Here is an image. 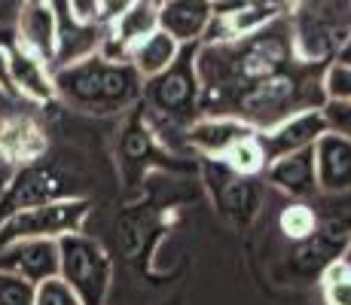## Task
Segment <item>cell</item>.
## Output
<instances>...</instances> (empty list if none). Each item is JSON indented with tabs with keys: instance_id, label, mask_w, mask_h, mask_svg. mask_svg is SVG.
Wrapping results in <instances>:
<instances>
[{
	"instance_id": "1",
	"label": "cell",
	"mask_w": 351,
	"mask_h": 305,
	"mask_svg": "<svg viewBox=\"0 0 351 305\" xmlns=\"http://www.w3.org/2000/svg\"><path fill=\"white\" fill-rule=\"evenodd\" d=\"M52 86L58 101L89 117L125 113L144 98L141 73L128 61H113L101 52L62 71H52Z\"/></svg>"
},
{
	"instance_id": "2",
	"label": "cell",
	"mask_w": 351,
	"mask_h": 305,
	"mask_svg": "<svg viewBox=\"0 0 351 305\" xmlns=\"http://www.w3.org/2000/svg\"><path fill=\"white\" fill-rule=\"evenodd\" d=\"M290 34L296 56L308 64H330L351 37V6L346 3H293Z\"/></svg>"
},
{
	"instance_id": "3",
	"label": "cell",
	"mask_w": 351,
	"mask_h": 305,
	"mask_svg": "<svg viewBox=\"0 0 351 305\" xmlns=\"http://www.w3.org/2000/svg\"><path fill=\"white\" fill-rule=\"evenodd\" d=\"M58 278L77 293L83 305H107L113 284V263L104 244L86 232L64 235L58 241Z\"/></svg>"
},
{
	"instance_id": "4",
	"label": "cell",
	"mask_w": 351,
	"mask_h": 305,
	"mask_svg": "<svg viewBox=\"0 0 351 305\" xmlns=\"http://www.w3.org/2000/svg\"><path fill=\"white\" fill-rule=\"evenodd\" d=\"M92 214L89 199H58L49 205L31 208V211L16 214L0 226V247L12 241H31V239H46V241H62L64 235L83 232L86 220Z\"/></svg>"
},
{
	"instance_id": "5",
	"label": "cell",
	"mask_w": 351,
	"mask_h": 305,
	"mask_svg": "<svg viewBox=\"0 0 351 305\" xmlns=\"http://www.w3.org/2000/svg\"><path fill=\"white\" fill-rule=\"evenodd\" d=\"M202 180L211 193L214 211L229 220L235 229H247L263 208L260 178H241L220 159H202Z\"/></svg>"
},
{
	"instance_id": "6",
	"label": "cell",
	"mask_w": 351,
	"mask_h": 305,
	"mask_svg": "<svg viewBox=\"0 0 351 305\" xmlns=\"http://www.w3.org/2000/svg\"><path fill=\"white\" fill-rule=\"evenodd\" d=\"M58 199H77L67 174H62L56 165H46L43 159L34 162V165H22L0 193V226L16 214L49 205Z\"/></svg>"
},
{
	"instance_id": "7",
	"label": "cell",
	"mask_w": 351,
	"mask_h": 305,
	"mask_svg": "<svg viewBox=\"0 0 351 305\" xmlns=\"http://www.w3.org/2000/svg\"><path fill=\"white\" fill-rule=\"evenodd\" d=\"M117 156H119L123 178L132 183V186L144 178L150 168H174L178 165V162H171V153L162 150L156 132H153V125L147 122L144 110H134L132 117H128L123 134H119Z\"/></svg>"
},
{
	"instance_id": "8",
	"label": "cell",
	"mask_w": 351,
	"mask_h": 305,
	"mask_svg": "<svg viewBox=\"0 0 351 305\" xmlns=\"http://www.w3.org/2000/svg\"><path fill=\"white\" fill-rule=\"evenodd\" d=\"M52 6H56V61H52V71H62V67L98 56L101 46H104L107 28L77 19L67 3Z\"/></svg>"
},
{
	"instance_id": "9",
	"label": "cell",
	"mask_w": 351,
	"mask_h": 305,
	"mask_svg": "<svg viewBox=\"0 0 351 305\" xmlns=\"http://www.w3.org/2000/svg\"><path fill=\"white\" fill-rule=\"evenodd\" d=\"M324 134H327V122H324L321 110H308V113H300V117L278 122L269 132H260L256 138H260L263 150H266V159L275 162V159H285V156H293L302 150H315V144H318Z\"/></svg>"
},
{
	"instance_id": "10",
	"label": "cell",
	"mask_w": 351,
	"mask_h": 305,
	"mask_svg": "<svg viewBox=\"0 0 351 305\" xmlns=\"http://www.w3.org/2000/svg\"><path fill=\"white\" fill-rule=\"evenodd\" d=\"M156 31H159V3H153V0H134V3H128V10L123 16L107 28L101 56H107L113 61H128V52Z\"/></svg>"
},
{
	"instance_id": "11",
	"label": "cell",
	"mask_w": 351,
	"mask_h": 305,
	"mask_svg": "<svg viewBox=\"0 0 351 305\" xmlns=\"http://www.w3.org/2000/svg\"><path fill=\"white\" fill-rule=\"evenodd\" d=\"M0 272L25 278L34 287L49 281V278H58V241L31 239L3 244L0 247Z\"/></svg>"
},
{
	"instance_id": "12",
	"label": "cell",
	"mask_w": 351,
	"mask_h": 305,
	"mask_svg": "<svg viewBox=\"0 0 351 305\" xmlns=\"http://www.w3.org/2000/svg\"><path fill=\"white\" fill-rule=\"evenodd\" d=\"M254 128L229 117H202L186 128V150L199 159H223L235 144L254 138Z\"/></svg>"
},
{
	"instance_id": "13",
	"label": "cell",
	"mask_w": 351,
	"mask_h": 305,
	"mask_svg": "<svg viewBox=\"0 0 351 305\" xmlns=\"http://www.w3.org/2000/svg\"><path fill=\"white\" fill-rule=\"evenodd\" d=\"M12 43L52 67L56 61V6L43 3V0L19 6V25Z\"/></svg>"
},
{
	"instance_id": "14",
	"label": "cell",
	"mask_w": 351,
	"mask_h": 305,
	"mask_svg": "<svg viewBox=\"0 0 351 305\" xmlns=\"http://www.w3.org/2000/svg\"><path fill=\"white\" fill-rule=\"evenodd\" d=\"M46 147V132L37 125V119L28 113H10L0 117V159L12 162V165H34L43 159Z\"/></svg>"
},
{
	"instance_id": "15",
	"label": "cell",
	"mask_w": 351,
	"mask_h": 305,
	"mask_svg": "<svg viewBox=\"0 0 351 305\" xmlns=\"http://www.w3.org/2000/svg\"><path fill=\"white\" fill-rule=\"evenodd\" d=\"M315 178L321 195H348L351 193V141L327 132L315 144Z\"/></svg>"
},
{
	"instance_id": "16",
	"label": "cell",
	"mask_w": 351,
	"mask_h": 305,
	"mask_svg": "<svg viewBox=\"0 0 351 305\" xmlns=\"http://www.w3.org/2000/svg\"><path fill=\"white\" fill-rule=\"evenodd\" d=\"M214 10L205 0H165L159 3V31H165L180 46H202L211 28Z\"/></svg>"
},
{
	"instance_id": "17",
	"label": "cell",
	"mask_w": 351,
	"mask_h": 305,
	"mask_svg": "<svg viewBox=\"0 0 351 305\" xmlns=\"http://www.w3.org/2000/svg\"><path fill=\"white\" fill-rule=\"evenodd\" d=\"M266 180L272 183L278 193H285L290 202H312L318 199V178H315V153L302 150L285 159L269 162Z\"/></svg>"
},
{
	"instance_id": "18",
	"label": "cell",
	"mask_w": 351,
	"mask_h": 305,
	"mask_svg": "<svg viewBox=\"0 0 351 305\" xmlns=\"http://www.w3.org/2000/svg\"><path fill=\"white\" fill-rule=\"evenodd\" d=\"M10 80L16 98H28L34 104H49L56 101V86H52V67L46 61L34 58L31 52H25L22 46L10 43Z\"/></svg>"
},
{
	"instance_id": "19",
	"label": "cell",
	"mask_w": 351,
	"mask_h": 305,
	"mask_svg": "<svg viewBox=\"0 0 351 305\" xmlns=\"http://www.w3.org/2000/svg\"><path fill=\"white\" fill-rule=\"evenodd\" d=\"M178 56H180L178 40H171L165 31H156L147 40H141V43L128 52V64H132L134 71L141 73V80L147 83V80L159 77L162 71H168V67L178 61Z\"/></svg>"
},
{
	"instance_id": "20",
	"label": "cell",
	"mask_w": 351,
	"mask_h": 305,
	"mask_svg": "<svg viewBox=\"0 0 351 305\" xmlns=\"http://www.w3.org/2000/svg\"><path fill=\"white\" fill-rule=\"evenodd\" d=\"M278 229L281 235L296 244V241H306L315 235L318 229V214H315V205L312 202H287L278 214Z\"/></svg>"
},
{
	"instance_id": "21",
	"label": "cell",
	"mask_w": 351,
	"mask_h": 305,
	"mask_svg": "<svg viewBox=\"0 0 351 305\" xmlns=\"http://www.w3.org/2000/svg\"><path fill=\"white\" fill-rule=\"evenodd\" d=\"M220 162H223L226 168H232L235 174H241V178H263L266 168H269L266 150H263V144H260L256 134L247 138V141H241V144H235Z\"/></svg>"
},
{
	"instance_id": "22",
	"label": "cell",
	"mask_w": 351,
	"mask_h": 305,
	"mask_svg": "<svg viewBox=\"0 0 351 305\" xmlns=\"http://www.w3.org/2000/svg\"><path fill=\"white\" fill-rule=\"evenodd\" d=\"M321 293L327 305H351V263L339 260L321 275Z\"/></svg>"
},
{
	"instance_id": "23",
	"label": "cell",
	"mask_w": 351,
	"mask_h": 305,
	"mask_svg": "<svg viewBox=\"0 0 351 305\" xmlns=\"http://www.w3.org/2000/svg\"><path fill=\"white\" fill-rule=\"evenodd\" d=\"M321 86H324V98H327V101L348 104V101H351V67L339 64V61H330V64L324 67Z\"/></svg>"
},
{
	"instance_id": "24",
	"label": "cell",
	"mask_w": 351,
	"mask_h": 305,
	"mask_svg": "<svg viewBox=\"0 0 351 305\" xmlns=\"http://www.w3.org/2000/svg\"><path fill=\"white\" fill-rule=\"evenodd\" d=\"M34 284L19 275L0 272V305H34Z\"/></svg>"
},
{
	"instance_id": "25",
	"label": "cell",
	"mask_w": 351,
	"mask_h": 305,
	"mask_svg": "<svg viewBox=\"0 0 351 305\" xmlns=\"http://www.w3.org/2000/svg\"><path fill=\"white\" fill-rule=\"evenodd\" d=\"M34 305H83L77 300L71 287L62 281V278H49V281L37 284L34 290Z\"/></svg>"
},
{
	"instance_id": "26",
	"label": "cell",
	"mask_w": 351,
	"mask_h": 305,
	"mask_svg": "<svg viewBox=\"0 0 351 305\" xmlns=\"http://www.w3.org/2000/svg\"><path fill=\"white\" fill-rule=\"evenodd\" d=\"M321 117L327 122V132L339 134V138L351 141V101L348 104H339V101H327L321 107Z\"/></svg>"
},
{
	"instance_id": "27",
	"label": "cell",
	"mask_w": 351,
	"mask_h": 305,
	"mask_svg": "<svg viewBox=\"0 0 351 305\" xmlns=\"http://www.w3.org/2000/svg\"><path fill=\"white\" fill-rule=\"evenodd\" d=\"M0 92L16 98V89H12V80H10V52H6L3 43H0Z\"/></svg>"
},
{
	"instance_id": "28",
	"label": "cell",
	"mask_w": 351,
	"mask_h": 305,
	"mask_svg": "<svg viewBox=\"0 0 351 305\" xmlns=\"http://www.w3.org/2000/svg\"><path fill=\"white\" fill-rule=\"evenodd\" d=\"M336 61H339V64H348V67H351V37L346 40V43H342V49L336 52Z\"/></svg>"
},
{
	"instance_id": "29",
	"label": "cell",
	"mask_w": 351,
	"mask_h": 305,
	"mask_svg": "<svg viewBox=\"0 0 351 305\" xmlns=\"http://www.w3.org/2000/svg\"><path fill=\"white\" fill-rule=\"evenodd\" d=\"M346 263H351V241H348V247H346V256H342Z\"/></svg>"
}]
</instances>
